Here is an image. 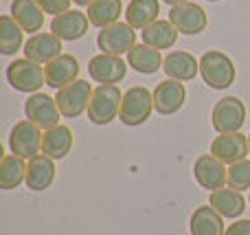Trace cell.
Wrapping results in <instances>:
<instances>
[{
  "label": "cell",
  "mask_w": 250,
  "mask_h": 235,
  "mask_svg": "<svg viewBox=\"0 0 250 235\" xmlns=\"http://www.w3.org/2000/svg\"><path fill=\"white\" fill-rule=\"evenodd\" d=\"M200 75H202L204 84L208 88L224 90V88L233 86L235 77H237V70H235V62L226 53L207 51L200 57Z\"/></svg>",
  "instance_id": "1"
},
{
  "label": "cell",
  "mask_w": 250,
  "mask_h": 235,
  "mask_svg": "<svg viewBox=\"0 0 250 235\" xmlns=\"http://www.w3.org/2000/svg\"><path fill=\"white\" fill-rule=\"evenodd\" d=\"M123 92L117 84H99L92 92L90 106H88V119L95 126H108L121 112Z\"/></svg>",
  "instance_id": "2"
},
{
  "label": "cell",
  "mask_w": 250,
  "mask_h": 235,
  "mask_svg": "<svg viewBox=\"0 0 250 235\" xmlns=\"http://www.w3.org/2000/svg\"><path fill=\"white\" fill-rule=\"evenodd\" d=\"M151 110H154V92H149L145 86H134L123 92L119 121L129 128L143 126L151 117Z\"/></svg>",
  "instance_id": "3"
},
{
  "label": "cell",
  "mask_w": 250,
  "mask_h": 235,
  "mask_svg": "<svg viewBox=\"0 0 250 235\" xmlns=\"http://www.w3.org/2000/svg\"><path fill=\"white\" fill-rule=\"evenodd\" d=\"M246 123V104L239 97H224L213 106L211 126L217 134H230L239 132Z\"/></svg>",
  "instance_id": "4"
},
{
  "label": "cell",
  "mask_w": 250,
  "mask_h": 235,
  "mask_svg": "<svg viewBox=\"0 0 250 235\" xmlns=\"http://www.w3.org/2000/svg\"><path fill=\"white\" fill-rule=\"evenodd\" d=\"M7 82L18 92L33 95V92H40V88L46 84V73L40 64L24 57V60H16L7 66Z\"/></svg>",
  "instance_id": "5"
},
{
  "label": "cell",
  "mask_w": 250,
  "mask_h": 235,
  "mask_svg": "<svg viewBox=\"0 0 250 235\" xmlns=\"http://www.w3.org/2000/svg\"><path fill=\"white\" fill-rule=\"evenodd\" d=\"M92 92L95 88L86 82V79H77V82L68 84L66 88L57 90V108H60L62 117L66 119H77L79 114H83L90 106V99H92Z\"/></svg>",
  "instance_id": "6"
},
{
  "label": "cell",
  "mask_w": 250,
  "mask_h": 235,
  "mask_svg": "<svg viewBox=\"0 0 250 235\" xmlns=\"http://www.w3.org/2000/svg\"><path fill=\"white\" fill-rule=\"evenodd\" d=\"M42 128L31 123L29 119L18 121L9 132V150L20 158H33L42 152Z\"/></svg>",
  "instance_id": "7"
},
{
  "label": "cell",
  "mask_w": 250,
  "mask_h": 235,
  "mask_svg": "<svg viewBox=\"0 0 250 235\" xmlns=\"http://www.w3.org/2000/svg\"><path fill=\"white\" fill-rule=\"evenodd\" d=\"M97 46L101 53L108 55H127L136 46V29L129 26L127 22H117L99 31L97 35Z\"/></svg>",
  "instance_id": "8"
},
{
  "label": "cell",
  "mask_w": 250,
  "mask_h": 235,
  "mask_svg": "<svg viewBox=\"0 0 250 235\" xmlns=\"http://www.w3.org/2000/svg\"><path fill=\"white\" fill-rule=\"evenodd\" d=\"M24 114L31 123H35L42 130H51V128L60 126V119H62L57 101L53 97L44 95V92L29 95V99L24 101Z\"/></svg>",
  "instance_id": "9"
},
{
  "label": "cell",
  "mask_w": 250,
  "mask_h": 235,
  "mask_svg": "<svg viewBox=\"0 0 250 235\" xmlns=\"http://www.w3.org/2000/svg\"><path fill=\"white\" fill-rule=\"evenodd\" d=\"M193 176L202 189L215 192V189H222L226 185L229 170H226V163H222L217 156H213V154H202V156H198L193 163Z\"/></svg>",
  "instance_id": "10"
},
{
  "label": "cell",
  "mask_w": 250,
  "mask_h": 235,
  "mask_svg": "<svg viewBox=\"0 0 250 235\" xmlns=\"http://www.w3.org/2000/svg\"><path fill=\"white\" fill-rule=\"evenodd\" d=\"M169 20H171V24L176 26L182 35H198V33H202L208 24L207 11H204L198 2H185V4L171 7Z\"/></svg>",
  "instance_id": "11"
},
{
  "label": "cell",
  "mask_w": 250,
  "mask_h": 235,
  "mask_svg": "<svg viewBox=\"0 0 250 235\" xmlns=\"http://www.w3.org/2000/svg\"><path fill=\"white\" fill-rule=\"evenodd\" d=\"M127 62H123L121 55H108V53H101L95 55L88 64V75L90 79H95L97 84H117L125 79L127 75Z\"/></svg>",
  "instance_id": "12"
},
{
  "label": "cell",
  "mask_w": 250,
  "mask_h": 235,
  "mask_svg": "<svg viewBox=\"0 0 250 235\" xmlns=\"http://www.w3.org/2000/svg\"><path fill=\"white\" fill-rule=\"evenodd\" d=\"M24 57L35 64H51L62 53V40L55 33H35L24 42Z\"/></svg>",
  "instance_id": "13"
},
{
  "label": "cell",
  "mask_w": 250,
  "mask_h": 235,
  "mask_svg": "<svg viewBox=\"0 0 250 235\" xmlns=\"http://www.w3.org/2000/svg\"><path fill=\"white\" fill-rule=\"evenodd\" d=\"M211 154L220 158L222 163H226V165L244 161L250 154L248 136L242 134V132H230V134L215 136L211 143Z\"/></svg>",
  "instance_id": "14"
},
{
  "label": "cell",
  "mask_w": 250,
  "mask_h": 235,
  "mask_svg": "<svg viewBox=\"0 0 250 235\" xmlns=\"http://www.w3.org/2000/svg\"><path fill=\"white\" fill-rule=\"evenodd\" d=\"M187 88L178 79H165L154 90V110L158 114H176L185 106Z\"/></svg>",
  "instance_id": "15"
},
{
  "label": "cell",
  "mask_w": 250,
  "mask_h": 235,
  "mask_svg": "<svg viewBox=\"0 0 250 235\" xmlns=\"http://www.w3.org/2000/svg\"><path fill=\"white\" fill-rule=\"evenodd\" d=\"M88 13L77 11V9H70L66 13H60V16L53 18L51 22V33H55L60 40H68V42H75V40H82L83 35L88 33Z\"/></svg>",
  "instance_id": "16"
},
{
  "label": "cell",
  "mask_w": 250,
  "mask_h": 235,
  "mask_svg": "<svg viewBox=\"0 0 250 235\" xmlns=\"http://www.w3.org/2000/svg\"><path fill=\"white\" fill-rule=\"evenodd\" d=\"M79 70H82V66H79V60L75 55H60L57 60H53L44 68V73H46V86L62 90L68 84L77 82Z\"/></svg>",
  "instance_id": "17"
},
{
  "label": "cell",
  "mask_w": 250,
  "mask_h": 235,
  "mask_svg": "<svg viewBox=\"0 0 250 235\" xmlns=\"http://www.w3.org/2000/svg\"><path fill=\"white\" fill-rule=\"evenodd\" d=\"M55 161L46 154H38L26 163V187L31 192H46L55 183Z\"/></svg>",
  "instance_id": "18"
},
{
  "label": "cell",
  "mask_w": 250,
  "mask_h": 235,
  "mask_svg": "<svg viewBox=\"0 0 250 235\" xmlns=\"http://www.w3.org/2000/svg\"><path fill=\"white\" fill-rule=\"evenodd\" d=\"M163 70L167 79L191 82L200 73V62L187 51H171L163 62Z\"/></svg>",
  "instance_id": "19"
},
{
  "label": "cell",
  "mask_w": 250,
  "mask_h": 235,
  "mask_svg": "<svg viewBox=\"0 0 250 235\" xmlns=\"http://www.w3.org/2000/svg\"><path fill=\"white\" fill-rule=\"evenodd\" d=\"M208 205L222 215V218H239L246 211V200H244L242 192L233 187H222L211 192L208 196Z\"/></svg>",
  "instance_id": "20"
},
{
  "label": "cell",
  "mask_w": 250,
  "mask_h": 235,
  "mask_svg": "<svg viewBox=\"0 0 250 235\" xmlns=\"http://www.w3.org/2000/svg\"><path fill=\"white\" fill-rule=\"evenodd\" d=\"M73 132L66 126H55L51 130H44L42 136V154H46L53 161H60L73 150Z\"/></svg>",
  "instance_id": "21"
},
{
  "label": "cell",
  "mask_w": 250,
  "mask_h": 235,
  "mask_svg": "<svg viewBox=\"0 0 250 235\" xmlns=\"http://www.w3.org/2000/svg\"><path fill=\"white\" fill-rule=\"evenodd\" d=\"M11 16L18 24L24 29V33H38L44 26V11L35 0H13Z\"/></svg>",
  "instance_id": "22"
},
{
  "label": "cell",
  "mask_w": 250,
  "mask_h": 235,
  "mask_svg": "<svg viewBox=\"0 0 250 235\" xmlns=\"http://www.w3.org/2000/svg\"><path fill=\"white\" fill-rule=\"evenodd\" d=\"M178 35H180V31L171 24V20H156L147 29L141 31L143 44H147L151 48H158V51L171 48L178 42Z\"/></svg>",
  "instance_id": "23"
},
{
  "label": "cell",
  "mask_w": 250,
  "mask_h": 235,
  "mask_svg": "<svg viewBox=\"0 0 250 235\" xmlns=\"http://www.w3.org/2000/svg\"><path fill=\"white\" fill-rule=\"evenodd\" d=\"M191 235H224V218L211 205H202L191 215Z\"/></svg>",
  "instance_id": "24"
},
{
  "label": "cell",
  "mask_w": 250,
  "mask_h": 235,
  "mask_svg": "<svg viewBox=\"0 0 250 235\" xmlns=\"http://www.w3.org/2000/svg\"><path fill=\"white\" fill-rule=\"evenodd\" d=\"M163 62H165V57L160 55L158 48H151L147 44H136L127 53V64L136 73H143V75L158 73V68H163Z\"/></svg>",
  "instance_id": "25"
},
{
  "label": "cell",
  "mask_w": 250,
  "mask_h": 235,
  "mask_svg": "<svg viewBox=\"0 0 250 235\" xmlns=\"http://www.w3.org/2000/svg\"><path fill=\"white\" fill-rule=\"evenodd\" d=\"M160 2L158 0H132L125 9V22L134 29H147L151 22L158 20Z\"/></svg>",
  "instance_id": "26"
},
{
  "label": "cell",
  "mask_w": 250,
  "mask_h": 235,
  "mask_svg": "<svg viewBox=\"0 0 250 235\" xmlns=\"http://www.w3.org/2000/svg\"><path fill=\"white\" fill-rule=\"evenodd\" d=\"M123 13V0H92L88 7V20L92 26L105 29L110 24H117Z\"/></svg>",
  "instance_id": "27"
},
{
  "label": "cell",
  "mask_w": 250,
  "mask_h": 235,
  "mask_svg": "<svg viewBox=\"0 0 250 235\" xmlns=\"http://www.w3.org/2000/svg\"><path fill=\"white\" fill-rule=\"evenodd\" d=\"M26 183V163L24 158L16 156V154H7L0 163V189L11 192V189L20 187Z\"/></svg>",
  "instance_id": "28"
},
{
  "label": "cell",
  "mask_w": 250,
  "mask_h": 235,
  "mask_svg": "<svg viewBox=\"0 0 250 235\" xmlns=\"http://www.w3.org/2000/svg\"><path fill=\"white\" fill-rule=\"evenodd\" d=\"M24 29L13 20V16L4 13L0 18V53L2 55H13L24 46Z\"/></svg>",
  "instance_id": "29"
},
{
  "label": "cell",
  "mask_w": 250,
  "mask_h": 235,
  "mask_svg": "<svg viewBox=\"0 0 250 235\" xmlns=\"http://www.w3.org/2000/svg\"><path fill=\"white\" fill-rule=\"evenodd\" d=\"M226 185L237 192H244V189H250V161H239L229 165V178H226Z\"/></svg>",
  "instance_id": "30"
},
{
  "label": "cell",
  "mask_w": 250,
  "mask_h": 235,
  "mask_svg": "<svg viewBox=\"0 0 250 235\" xmlns=\"http://www.w3.org/2000/svg\"><path fill=\"white\" fill-rule=\"evenodd\" d=\"M35 2L42 7L44 13H51V16L55 18V16H60V13L70 11V2H73V0H35Z\"/></svg>",
  "instance_id": "31"
},
{
  "label": "cell",
  "mask_w": 250,
  "mask_h": 235,
  "mask_svg": "<svg viewBox=\"0 0 250 235\" xmlns=\"http://www.w3.org/2000/svg\"><path fill=\"white\" fill-rule=\"evenodd\" d=\"M224 235H250V220H237V222L229 224Z\"/></svg>",
  "instance_id": "32"
},
{
  "label": "cell",
  "mask_w": 250,
  "mask_h": 235,
  "mask_svg": "<svg viewBox=\"0 0 250 235\" xmlns=\"http://www.w3.org/2000/svg\"><path fill=\"white\" fill-rule=\"evenodd\" d=\"M163 2H167L169 7H176V4H185V2H191V0H163Z\"/></svg>",
  "instance_id": "33"
},
{
  "label": "cell",
  "mask_w": 250,
  "mask_h": 235,
  "mask_svg": "<svg viewBox=\"0 0 250 235\" xmlns=\"http://www.w3.org/2000/svg\"><path fill=\"white\" fill-rule=\"evenodd\" d=\"M75 4H77V7H90V2L92 0H73Z\"/></svg>",
  "instance_id": "34"
},
{
  "label": "cell",
  "mask_w": 250,
  "mask_h": 235,
  "mask_svg": "<svg viewBox=\"0 0 250 235\" xmlns=\"http://www.w3.org/2000/svg\"><path fill=\"white\" fill-rule=\"evenodd\" d=\"M208 2H220V0H208Z\"/></svg>",
  "instance_id": "35"
},
{
  "label": "cell",
  "mask_w": 250,
  "mask_h": 235,
  "mask_svg": "<svg viewBox=\"0 0 250 235\" xmlns=\"http://www.w3.org/2000/svg\"><path fill=\"white\" fill-rule=\"evenodd\" d=\"M248 148H250V134H248Z\"/></svg>",
  "instance_id": "36"
},
{
  "label": "cell",
  "mask_w": 250,
  "mask_h": 235,
  "mask_svg": "<svg viewBox=\"0 0 250 235\" xmlns=\"http://www.w3.org/2000/svg\"><path fill=\"white\" fill-rule=\"evenodd\" d=\"M248 202H250V196H248Z\"/></svg>",
  "instance_id": "37"
}]
</instances>
